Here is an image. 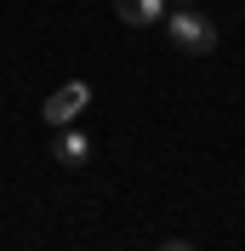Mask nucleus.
<instances>
[{
    "label": "nucleus",
    "mask_w": 245,
    "mask_h": 251,
    "mask_svg": "<svg viewBox=\"0 0 245 251\" xmlns=\"http://www.w3.org/2000/svg\"><path fill=\"white\" fill-rule=\"evenodd\" d=\"M166 34H171V46L188 51V57H205V51H217V29H211V17H199L194 6H177V12L166 17Z\"/></svg>",
    "instance_id": "nucleus-1"
},
{
    "label": "nucleus",
    "mask_w": 245,
    "mask_h": 251,
    "mask_svg": "<svg viewBox=\"0 0 245 251\" xmlns=\"http://www.w3.org/2000/svg\"><path fill=\"white\" fill-rule=\"evenodd\" d=\"M86 97H92V86H86V80H69L63 92H51V97H46V120L63 131V126H69L80 109H86Z\"/></svg>",
    "instance_id": "nucleus-2"
},
{
    "label": "nucleus",
    "mask_w": 245,
    "mask_h": 251,
    "mask_svg": "<svg viewBox=\"0 0 245 251\" xmlns=\"http://www.w3.org/2000/svg\"><path fill=\"white\" fill-rule=\"evenodd\" d=\"M171 0H114V12H120V23H131V29H148V23H160L166 17Z\"/></svg>",
    "instance_id": "nucleus-3"
},
{
    "label": "nucleus",
    "mask_w": 245,
    "mask_h": 251,
    "mask_svg": "<svg viewBox=\"0 0 245 251\" xmlns=\"http://www.w3.org/2000/svg\"><path fill=\"white\" fill-rule=\"evenodd\" d=\"M51 154H57L63 166H86V154H92V143L80 137V131H63V137H57V149H51Z\"/></svg>",
    "instance_id": "nucleus-4"
},
{
    "label": "nucleus",
    "mask_w": 245,
    "mask_h": 251,
    "mask_svg": "<svg viewBox=\"0 0 245 251\" xmlns=\"http://www.w3.org/2000/svg\"><path fill=\"white\" fill-rule=\"evenodd\" d=\"M160 251H194V246H188V240H166Z\"/></svg>",
    "instance_id": "nucleus-5"
},
{
    "label": "nucleus",
    "mask_w": 245,
    "mask_h": 251,
    "mask_svg": "<svg viewBox=\"0 0 245 251\" xmlns=\"http://www.w3.org/2000/svg\"><path fill=\"white\" fill-rule=\"evenodd\" d=\"M171 6H199V0H171Z\"/></svg>",
    "instance_id": "nucleus-6"
}]
</instances>
